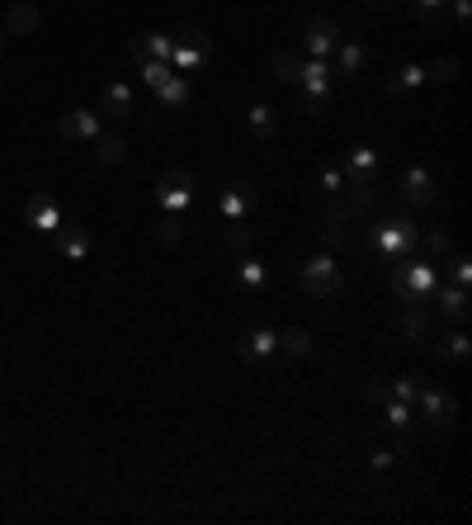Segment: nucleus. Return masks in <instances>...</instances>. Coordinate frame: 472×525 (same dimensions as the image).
Returning a JSON list of instances; mask_svg holds the SVG:
<instances>
[{"instance_id":"f257e3e1","label":"nucleus","mask_w":472,"mask_h":525,"mask_svg":"<svg viewBox=\"0 0 472 525\" xmlns=\"http://www.w3.org/2000/svg\"><path fill=\"white\" fill-rule=\"evenodd\" d=\"M387 275H392V293H397V303H426L434 284H440V270L430 266V260H392L387 266Z\"/></svg>"},{"instance_id":"f03ea898","label":"nucleus","mask_w":472,"mask_h":525,"mask_svg":"<svg viewBox=\"0 0 472 525\" xmlns=\"http://www.w3.org/2000/svg\"><path fill=\"white\" fill-rule=\"evenodd\" d=\"M416 223L411 218H387L383 227H374V237H368V246H374V256L383 260V266H392V260H407L416 251Z\"/></svg>"},{"instance_id":"7ed1b4c3","label":"nucleus","mask_w":472,"mask_h":525,"mask_svg":"<svg viewBox=\"0 0 472 525\" xmlns=\"http://www.w3.org/2000/svg\"><path fill=\"white\" fill-rule=\"evenodd\" d=\"M298 289L308 293V299H326V293H335L341 289V270H335V260H326V256L308 260V266L298 270Z\"/></svg>"},{"instance_id":"20e7f679","label":"nucleus","mask_w":472,"mask_h":525,"mask_svg":"<svg viewBox=\"0 0 472 525\" xmlns=\"http://www.w3.org/2000/svg\"><path fill=\"white\" fill-rule=\"evenodd\" d=\"M208 57H213V38L204 34V29H190V34H180V43L171 47L175 72H194V67H204Z\"/></svg>"},{"instance_id":"39448f33","label":"nucleus","mask_w":472,"mask_h":525,"mask_svg":"<svg viewBox=\"0 0 472 525\" xmlns=\"http://www.w3.org/2000/svg\"><path fill=\"white\" fill-rule=\"evenodd\" d=\"M156 199L165 213H184V204L194 199V175L190 171H165L156 180Z\"/></svg>"},{"instance_id":"423d86ee","label":"nucleus","mask_w":472,"mask_h":525,"mask_svg":"<svg viewBox=\"0 0 472 525\" xmlns=\"http://www.w3.org/2000/svg\"><path fill=\"white\" fill-rule=\"evenodd\" d=\"M57 133H62L66 142H95V138H99V114H90V109L62 114V119H57Z\"/></svg>"},{"instance_id":"0eeeda50","label":"nucleus","mask_w":472,"mask_h":525,"mask_svg":"<svg viewBox=\"0 0 472 525\" xmlns=\"http://www.w3.org/2000/svg\"><path fill=\"white\" fill-rule=\"evenodd\" d=\"M350 227H354V208L350 204H341L331 194V204H326V227H322V241L326 246H345L350 241Z\"/></svg>"},{"instance_id":"6e6552de","label":"nucleus","mask_w":472,"mask_h":525,"mask_svg":"<svg viewBox=\"0 0 472 525\" xmlns=\"http://www.w3.org/2000/svg\"><path fill=\"white\" fill-rule=\"evenodd\" d=\"M24 218H29V227H38V233L53 237L57 227H62V208H57L53 194H33V199L24 204Z\"/></svg>"},{"instance_id":"1a4fd4ad","label":"nucleus","mask_w":472,"mask_h":525,"mask_svg":"<svg viewBox=\"0 0 472 525\" xmlns=\"http://www.w3.org/2000/svg\"><path fill=\"white\" fill-rule=\"evenodd\" d=\"M274 351H279V336L269 332V326H250L241 336V346H236V355H241L246 365H260V360H269Z\"/></svg>"},{"instance_id":"9d476101","label":"nucleus","mask_w":472,"mask_h":525,"mask_svg":"<svg viewBox=\"0 0 472 525\" xmlns=\"http://www.w3.org/2000/svg\"><path fill=\"white\" fill-rule=\"evenodd\" d=\"M53 246L66 260H86L90 256V233H86V227H76V223H62L53 233Z\"/></svg>"},{"instance_id":"9b49d317","label":"nucleus","mask_w":472,"mask_h":525,"mask_svg":"<svg viewBox=\"0 0 472 525\" xmlns=\"http://www.w3.org/2000/svg\"><path fill=\"white\" fill-rule=\"evenodd\" d=\"M302 43H308V53H312V57H331L335 47H341V34H335V24H331V20H312V24H308V34H302Z\"/></svg>"},{"instance_id":"f8f14e48","label":"nucleus","mask_w":472,"mask_h":525,"mask_svg":"<svg viewBox=\"0 0 472 525\" xmlns=\"http://www.w3.org/2000/svg\"><path fill=\"white\" fill-rule=\"evenodd\" d=\"M401 194H407V204H416V208H430L440 194H434V180L426 175V171H407L401 175Z\"/></svg>"},{"instance_id":"ddd939ff","label":"nucleus","mask_w":472,"mask_h":525,"mask_svg":"<svg viewBox=\"0 0 472 525\" xmlns=\"http://www.w3.org/2000/svg\"><path fill=\"white\" fill-rule=\"evenodd\" d=\"M105 114L109 119H132V114H138V100H132V90L123 80H109L105 86Z\"/></svg>"},{"instance_id":"4468645a","label":"nucleus","mask_w":472,"mask_h":525,"mask_svg":"<svg viewBox=\"0 0 472 525\" xmlns=\"http://www.w3.org/2000/svg\"><path fill=\"white\" fill-rule=\"evenodd\" d=\"M416 398L426 402V417H430L434 426H449V421H453V412H459V407H453V398H444V393H440V388H430V384L420 388Z\"/></svg>"},{"instance_id":"2eb2a0df","label":"nucleus","mask_w":472,"mask_h":525,"mask_svg":"<svg viewBox=\"0 0 472 525\" xmlns=\"http://www.w3.org/2000/svg\"><path fill=\"white\" fill-rule=\"evenodd\" d=\"M298 80H302V86H308L312 95H326V90H331V62H326V57H312V62H302Z\"/></svg>"},{"instance_id":"dca6fc26","label":"nucleus","mask_w":472,"mask_h":525,"mask_svg":"<svg viewBox=\"0 0 472 525\" xmlns=\"http://www.w3.org/2000/svg\"><path fill=\"white\" fill-rule=\"evenodd\" d=\"M350 190H354V213H364V208H374V171H359V166H350Z\"/></svg>"},{"instance_id":"f3484780","label":"nucleus","mask_w":472,"mask_h":525,"mask_svg":"<svg viewBox=\"0 0 472 525\" xmlns=\"http://www.w3.org/2000/svg\"><path fill=\"white\" fill-rule=\"evenodd\" d=\"M426 326H430V308L426 303H407V313L397 318V332L407 341H420V336H426Z\"/></svg>"},{"instance_id":"a211bd4d","label":"nucleus","mask_w":472,"mask_h":525,"mask_svg":"<svg viewBox=\"0 0 472 525\" xmlns=\"http://www.w3.org/2000/svg\"><path fill=\"white\" fill-rule=\"evenodd\" d=\"M33 29H38V10H33V5H10V14H5V34L29 38Z\"/></svg>"},{"instance_id":"6ab92c4d","label":"nucleus","mask_w":472,"mask_h":525,"mask_svg":"<svg viewBox=\"0 0 472 525\" xmlns=\"http://www.w3.org/2000/svg\"><path fill=\"white\" fill-rule=\"evenodd\" d=\"M256 204V190L246 185V180H236V185H227V194H223V213L227 218H241V213Z\"/></svg>"},{"instance_id":"aec40b11","label":"nucleus","mask_w":472,"mask_h":525,"mask_svg":"<svg viewBox=\"0 0 472 525\" xmlns=\"http://www.w3.org/2000/svg\"><path fill=\"white\" fill-rule=\"evenodd\" d=\"M123 157H128V142L118 133H99L95 138V161H99V166H118Z\"/></svg>"},{"instance_id":"412c9836","label":"nucleus","mask_w":472,"mask_h":525,"mask_svg":"<svg viewBox=\"0 0 472 525\" xmlns=\"http://www.w3.org/2000/svg\"><path fill=\"white\" fill-rule=\"evenodd\" d=\"M434 303H440V313H444L449 322H463V318H468V293H463V284L440 289V293H434Z\"/></svg>"},{"instance_id":"4be33fe9","label":"nucleus","mask_w":472,"mask_h":525,"mask_svg":"<svg viewBox=\"0 0 472 525\" xmlns=\"http://www.w3.org/2000/svg\"><path fill=\"white\" fill-rule=\"evenodd\" d=\"M184 100H190V80H184V76H171V80L156 90V105H161V109H180Z\"/></svg>"},{"instance_id":"5701e85b","label":"nucleus","mask_w":472,"mask_h":525,"mask_svg":"<svg viewBox=\"0 0 472 525\" xmlns=\"http://www.w3.org/2000/svg\"><path fill=\"white\" fill-rule=\"evenodd\" d=\"M269 67H274V76H279V80H298V72H302V57L283 47V53L269 57Z\"/></svg>"},{"instance_id":"b1692460","label":"nucleus","mask_w":472,"mask_h":525,"mask_svg":"<svg viewBox=\"0 0 472 525\" xmlns=\"http://www.w3.org/2000/svg\"><path fill=\"white\" fill-rule=\"evenodd\" d=\"M364 57H368V47H364V43H345V47H341V76H359Z\"/></svg>"},{"instance_id":"393cba45","label":"nucleus","mask_w":472,"mask_h":525,"mask_svg":"<svg viewBox=\"0 0 472 525\" xmlns=\"http://www.w3.org/2000/svg\"><path fill=\"white\" fill-rule=\"evenodd\" d=\"M411 14L420 24H444V0H411Z\"/></svg>"},{"instance_id":"a878e982","label":"nucleus","mask_w":472,"mask_h":525,"mask_svg":"<svg viewBox=\"0 0 472 525\" xmlns=\"http://www.w3.org/2000/svg\"><path fill=\"white\" fill-rule=\"evenodd\" d=\"M279 351H289V355H312V336L302 332V326H293V332L279 336Z\"/></svg>"},{"instance_id":"bb28decb","label":"nucleus","mask_w":472,"mask_h":525,"mask_svg":"<svg viewBox=\"0 0 472 525\" xmlns=\"http://www.w3.org/2000/svg\"><path fill=\"white\" fill-rule=\"evenodd\" d=\"M383 417H387L392 431H407L411 426V402H383Z\"/></svg>"},{"instance_id":"cd10ccee","label":"nucleus","mask_w":472,"mask_h":525,"mask_svg":"<svg viewBox=\"0 0 472 525\" xmlns=\"http://www.w3.org/2000/svg\"><path fill=\"white\" fill-rule=\"evenodd\" d=\"M440 355H449L453 365H463V360H468V336H463V332H449V336L440 341Z\"/></svg>"},{"instance_id":"c85d7f7f","label":"nucleus","mask_w":472,"mask_h":525,"mask_svg":"<svg viewBox=\"0 0 472 525\" xmlns=\"http://www.w3.org/2000/svg\"><path fill=\"white\" fill-rule=\"evenodd\" d=\"M426 388V374H407V379H397V388H392V398L397 402H416V393Z\"/></svg>"},{"instance_id":"c756f323","label":"nucleus","mask_w":472,"mask_h":525,"mask_svg":"<svg viewBox=\"0 0 472 525\" xmlns=\"http://www.w3.org/2000/svg\"><path fill=\"white\" fill-rule=\"evenodd\" d=\"M420 80H426V72H420V67H401L392 80H387V90L397 95V90H411V86H420Z\"/></svg>"},{"instance_id":"7c9ffc66","label":"nucleus","mask_w":472,"mask_h":525,"mask_svg":"<svg viewBox=\"0 0 472 525\" xmlns=\"http://www.w3.org/2000/svg\"><path fill=\"white\" fill-rule=\"evenodd\" d=\"M180 233H184V223H180V213H165V218H161V227H156V237H161V246H175V241H180Z\"/></svg>"},{"instance_id":"2f4dec72","label":"nucleus","mask_w":472,"mask_h":525,"mask_svg":"<svg viewBox=\"0 0 472 525\" xmlns=\"http://www.w3.org/2000/svg\"><path fill=\"white\" fill-rule=\"evenodd\" d=\"M250 128H256L260 138H274V109L256 105V109H250Z\"/></svg>"},{"instance_id":"473e14b6","label":"nucleus","mask_w":472,"mask_h":525,"mask_svg":"<svg viewBox=\"0 0 472 525\" xmlns=\"http://www.w3.org/2000/svg\"><path fill=\"white\" fill-rule=\"evenodd\" d=\"M453 76H459V62L453 57H434L426 67V80H453Z\"/></svg>"},{"instance_id":"72a5a7b5","label":"nucleus","mask_w":472,"mask_h":525,"mask_svg":"<svg viewBox=\"0 0 472 525\" xmlns=\"http://www.w3.org/2000/svg\"><path fill=\"white\" fill-rule=\"evenodd\" d=\"M142 76H147V86H151V90H161V86H165V80H171L175 72L165 67V62H142Z\"/></svg>"},{"instance_id":"f704fd0d","label":"nucleus","mask_w":472,"mask_h":525,"mask_svg":"<svg viewBox=\"0 0 472 525\" xmlns=\"http://www.w3.org/2000/svg\"><path fill=\"white\" fill-rule=\"evenodd\" d=\"M449 280H453V284H468V280H472V260H468L463 251L449 256Z\"/></svg>"},{"instance_id":"c9c22d12","label":"nucleus","mask_w":472,"mask_h":525,"mask_svg":"<svg viewBox=\"0 0 472 525\" xmlns=\"http://www.w3.org/2000/svg\"><path fill=\"white\" fill-rule=\"evenodd\" d=\"M227 246H232V251H246V246H250V227H246L241 218H232V227H227Z\"/></svg>"},{"instance_id":"e433bc0d","label":"nucleus","mask_w":472,"mask_h":525,"mask_svg":"<svg viewBox=\"0 0 472 525\" xmlns=\"http://www.w3.org/2000/svg\"><path fill=\"white\" fill-rule=\"evenodd\" d=\"M241 280H246L250 289H260V284L269 280V270L260 266V260H241Z\"/></svg>"},{"instance_id":"4c0bfd02","label":"nucleus","mask_w":472,"mask_h":525,"mask_svg":"<svg viewBox=\"0 0 472 525\" xmlns=\"http://www.w3.org/2000/svg\"><path fill=\"white\" fill-rule=\"evenodd\" d=\"M426 251L430 256H444L449 251V227H430V233H426Z\"/></svg>"},{"instance_id":"58836bf2","label":"nucleus","mask_w":472,"mask_h":525,"mask_svg":"<svg viewBox=\"0 0 472 525\" xmlns=\"http://www.w3.org/2000/svg\"><path fill=\"white\" fill-rule=\"evenodd\" d=\"M364 398L374 402V407H383V402H392V388L378 384V379H368V384H364Z\"/></svg>"},{"instance_id":"ea45409f","label":"nucleus","mask_w":472,"mask_h":525,"mask_svg":"<svg viewBox=\"0 0 472 525\" xmlns=\"http://www.w3.org/2000/svg\"><path fill=\"white\" fill-rule=\"evenodd\" d=\"M350 166H359V171H374V166H378V157L368 152V147H354V152H350Z\"/></svg>"},{"instance_id":"a19ab883","label":"nucleus","mask_w":472,"mask_h":525,"mask_svg":"<svg viewBox=\"0 0 472 525\" xmlns=\"http://www.w3.org/2000/svg\"><path fill=\"white\" fill-rule=\"evenodd\" d=\"M298 100H302V109H308V114H322V109H326V95H312V90H302Z\"/></svg>"},{"instance_id":"79ce46f5","label":"nucleus","mask_w":472,"mask_h":525,"mask_svg":"<svg viewBox=\"0 0 472 525\" xmlns=\"http://www.w3.org/2000/svg\"><path fill=\"white\" fill-rule=\"evenodd\" d=\"M341 185H345V175L326 166V171H322V190H326V194H335V190H341Z\"/></svg>"},{"instance_id":"37998d69","label":"nucleus","mask_w":472,"mask_h":525,"mask_svg":"<svg viewBox=\"0 0 472 525\" xmlns=\"http://www.w3.org/2000/svg\"><path fill=\"white\" fill-rule=\"evenodd\" d=\"M392 459H397V450H374V454H368V464H374V469H392Z\"/></svg>"},{"instance_id":"c03bdc74","label":"nucleus","mask_w":472,"mask_h":525,"mask_svg":"<svg viewBox=\"0 0 472 525\" xmlns=\"http://www.w3.org/2000/svg\"><path fill=\"white\" fill-rule=\"evenodd\" d=\"M444 5H453V14H459V29H468V10H472V0H444Z\"/></svg>"},{"instance_id":"a18cd8bd","label":"nucleus","mask_w":472,"mask_h":525,"mask_svg":"<svg viewBox=\"0 0 472 525\" xmlns=\"http://www.w3.org/2000/svg\"><path fill=\"white\" fill-rule=\"evenodd\" d=\"M0 57H5V29H0Z\"/></svg>"}]
</instances>
